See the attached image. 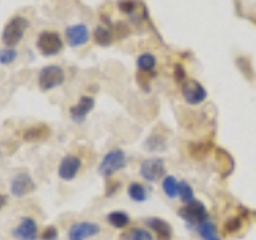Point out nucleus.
Listing matches in <instances>:
<instances>
[{"label": "nucleus", "instance_id": "nucleus-13", "mask_svg": "<svg viewBox=\"0 0 256 240\" xmlns=\"http://www.w3.org/2000/svg\"><path fill=\"white\" fill-rule=\"evenodd\" d=\"M93 108H94L93 96H82L76 106H72L69 109V116L76 124H82V122H85L86 116L93 110Z\"/></svg>", "mask_w": 256, "mask_h": 240}, {"label": "nucleus", "instance_id": "nucleus-19", "mask_svg": "<svg viewBox=\"0 0 256 240\" xmlns=\"http://www.w3.org/2000/svg\"><path fill=\"white\" fill-rule=\"evenodd\" d=\"M128 192V197H130L133 202H146L148 197H149V192H148V188H144L141 182H132L130 186L126 189Z\"/></svg>", "mask_w": 256, "mask_h": 240}, {"label": "nucleus", "instance_id": "nucleus-20", "mask_svg": "<svg viewBox=\"0 0 256 240\" xmlns=\"http://www.w3.org/2000/svg\"><path fill=\"white\" fill-rule=\"evenodd\" d=\"M136 64H138V69L140 72H144V74H152L157 66V60L154 54L150 53H142L138 56V60H136Z\"/></svg>", "mask_w": 256, "mask_h": 240}, {"label": "nucleus", "instance_id": "nucleus-15", "mask_svg": "<svg viewBox=\"0 0 256 240\" xmlns=\"http://www.w3.org/2000/svg\"><path fill=\"white\" fill-rule=\"evenodd\" d=\"M52 133V130L46 125L40 124V125H34L28 128V130L22 132V140L24 141H42L45 138H48Z\"/></svg>", "mask_w": 256, "mask_h": 240}, {"label": "nucleus", "instance_id": "nucleus-28", "mask_svg": "<svg viewBox=\"0 0 256 240\" xmlns=\"http://www.w3.org/2000/svg\"><path fill=\"white\" fill-rule=\"evenodd\" d=\"M237 66L242 70V74L248 78H253V69L250 66V61L245 60V58H238L237 60Z\"/></svg>", "mask_w": 256, "mask_h": 240}, {"label": "nucleus", "instance_id": "nucleus-1", "mask_svg": "<svg viewBox=\"0 0 256 240\" xmlns=\"http://www.w3.org/2000/svg\"><path fill=\"white\" fill-rule=\"evenodd\" d=\"M29 28V21L22 16H13V18L5 24L2 30V44L8 48H14L18 45L26 29Z\"/></svg>", "mask_w": 256, "mask_h": 240}, {"label": "nucleus", "instance_id": "nucleus-22", "mask_svg": "<svg viewBox=\"0 0 256 240\" xmlns=\"http://www.w3.org/2000/svg\"><path fill=\"white\" fill-rule=\"evenodd\" d=\"M122 240H156V237L149 229L136 228V229L125 232L122 236Z\"/></svg>", "mask_w": 256, "mask_h": 240}, {"label": "nucleus", "instance_id": "nucleus-11", "mask_svg": "<svg viewBox=\"0 0 256 240\" xmlns=\"http://www.w3.org/2000/svg\"><path fill=\"white\" fill-rule=\"evenodd\" d=\"M10 190L14 197H24L36 190V182L28 173H20L12 180Z\"/></svg>", "mask_w": 256, "mask_h": 240}, {"label": "nucleus", "instance_id": "nucleus-23", "mask_svg": "<svg viewBox=\"0 0 256 240\" xmlns=\"http://www.w3.org/2000/svg\"><path fill=\"white\" fill-rule=\"evenodd\" d=\"M180 198H181L182 204H190L192 200H196L194 189H192V186L188 181L180 182Z\"/></svg>", "mask_w": 256, "mask_h": 240}, {"label": "nucleus", "instance_id": "nucleus-14", "mask_svg": "<svg viewBox=\"0 0 256 240\" xmlns=\"http://www.w3.org/2000/svg\"><path fill=\"white\" fill-rule=\"evenodd\" d=\"M148 228L154 232L157 240H172V226L162 218H148L146 220Z\"/></svg>", "mask_w": 256, "mask_h": 240}, {"label": "nucleus", "instance_id": "nucleus-8", "mask_svg": "<svg viewBox=\"0 0 256 240\" xmlns=\"http://www.w3.org/2000/svg\"><path fill=\"white\" fill-rule=\"evenodd\" d=\"M100 232H101L100 224L92 222V221H78L69 228L68 238L69 240H86L90 237L98 236Z\"/></svg>", "mask_w": 256, "mask_h": 240}, {"label": "nucleus", "instance_id": "nucleus-9", "mask_svg": "<svg viewBox=\"0 0 256 240\" xmlns=\"http://www.w3.org/2000/svg\"><path fill=\"white\" fill-rule=\"evenodd\" d=\"M90 40V29H88L86 24L80 22L74 24V26H69L66 29V42L69 46L77 48V46H84L88 44Z\"/></svg>", "mask_w": 256, "mask_h": 240}, {"label": "nucleus", "instance_id": "nucleus-27", "mask_svg": "<svg viewBox=\"0 0 256 240\" xmlns=\"http://www.w3.org/2000/svg\"><path fill=\"white\" fill-rule=\"evenodd\" d=\"M16 58H18V52L14 48H4V50H0V64H4V66L14 62Z\"/></svg>", "mask_w": 256, "mask_h": 240}, {"label": "nucleus", "instance_id": "nucleus-16", "mask_svg": "<svg viewBox=\"0 0 256 240\" xmlns=\"http://www.w3.org/2000/svg\"><path fill=\"white\" fill-rule=\"evenodd\" d=\"M196 230L198 232V236L202 237L204 240H221L220 236H218V229H216L214 222H212L210 220L197 224Z\"/></svg>", "mask_w": 256, "mask_h": 240}, {"label": "nucleus", "instance_id": "nucleus-4", "mask_svg": "<svg viewBox=\"0 0 256 240\" xmlns=\"http://www.w3.org/2000/svg\"><path fill=\"white\" fill-rule=\"evenodd\" d=\"M64 82V70L56 64H48L38 72V86L44 92L53 90V88L62 85Z\"/></svg>", "mask_w": 256, "mask_h": 240}, {"label": "nucleus", "instance_id": "nucleus-24", "mask_svg": "<svg viewBox=\"0 0 256 240\" xmlns=\"http://www.w3.org/2000/svg\"><path fill=\"white\" fill-rule=\"evenodd\" d=\"M210 142H192L189 144V152L194 158H204L208 154Z\"/></svg>", "mask_w": 256, "mask_h": 240}, {"label": "nucleus", "instance_id": "nucleus-12", "mask_svg": "<svg viewBox=\"0 0 256 240\" xmlns=\"http://www.w3.org/2000/svg\"><path fill=\"white\" fill-rule=\"evenodd\" d=\"M13 237L18 240H37L38 238V228L37 222L26 216L20 221V224L13 229Z\"/></svg>", "mask_w": 256, "mask_h": 240}, {"label": "nucleus", "instance_id": "nucleus-3", "mask_svg": "<svg viewBox=\"0 0 256 240\" xmlns=\"http://www.w3.org/2000/svg\"><path fill=\"white\" fill-rule=\"evenodd\" d=\"M178 216L182 218L188 224H192L194 228L197 224L210 220L208 218L206 206L204 205V202H200V200H192L190 204H184L178 210Z\"/></svg>", "mask_w": 256, "mask_h": 240}, {"label": "nucleus", "instance_id": "nucleus-17", "mask_svg": "<svg viewBox=\"0 0 256 240\" xmlns=\"http://www.w3.org/2000/svg\"><path fill=\"white\" fill-rule=\"evenodd\" d=\"M108 222L116 229H125L130 226V216H128L126 212L116 210L108 214Z\"/></svg>", "mask_w": 256, "mask_h": 240}, {"label": "nucleus", "instance_id": "nucleus-7", "mask_svg": "<svg viewBox=\"0 0 256 240\" xmlns=\"http://www.w3.org/2000/svg\"><path fill=\"white\" fill-rule=\"evenodd\" d=\"M181 94L182 100L186 101L190 106H197V104H202L206 100V90L205 86L197 82V80H186L181 85Z\"/></svg>", "mask_w": 256, "mask_h": 240}, {"label": "nucleus", "instance_id": "nucleus-10", "mask_svg": "<svg viewBox=\"0 0 256 240\" xmlns=\"http://www.w3.org/2000/svg\"><path fill=\"white\" fill-rule=\"evenodd\" d=\"M80 168H82V160L77 156H66L62 157V160L60 162L58 166V176L62 181H72L78 174Z\"/></svg>", "mask_w": 256, "mask_h": 240}, {"label": "nucleus", "instance_id": "nucleus-2", "mask_svg": "<svg viewBox=\"0 0 256 240\" xmlns=\"http://www.w3.org/2000/svg\"><path fill=\"white\" fill-rule=\"evenodd\" d=\"M126 166V156L122 149H112L102 157L98 166V173L101 176H112L118 170Z\"/></svg>", "mask_w": 256, "mask_h": 240}, {"label": "nucleus", "instance_id": "nucleus-18", "mask_svg": "<svg viewBox=\"0 0 256 240\" xmlns=\"http://www.w3.org/2000/svg\"><path fill=\"white\" fill-rule=\"evenodd\" d=\"M162 189H164V194L168 198L180 197V182L173 174H166L162 180Z\"/></svg>", "mask_w": 256, "mask_h": 240}, {"label": "nucleus", "instance_id": "nucleus-33", "mask_svg": "<svg viewBox=\"0 0 256 240\" xmlns=\"http://www.w3.org/2000/svg\"><path fill=\"white\" fill-rule=\"evenodd\" d=\"M6 196H4V194H0V210H2V208L6 205Z\"/></svg>", "mask_w": 256, "mask_h": 240}, {"label": "nucleus", "instance_id": "nucleus-26", "mask_svg": "<svg viewBox=\"0 0 256 240\" xmlns=\"http://www.w3.org/2000/svg\"><path fill=\"white\" fill-rule=\"evenodd\" d=\"M242 218L240 216H232V218H229L226 222H224V232L226 234H236V232H238L240 229H242Z\"/></svg>", "mask_w": 256, "mask_h": 240}, {"label": "nucleus", "instance_id": "nucleus-32", "mask_svg": "<svg viewBox=\"0 0 256 240\" xmlns=\"http://www.w3.org/2000/svg\"><path fill=\"white\" fill-rule=\"evenodd\" d=\"M118 189H120V181H110V182H108V186H106V196L108 197L114 196Z\"/></svg>", "mask_w": 256, "mask_h": 240}, {"label": "nucleus", "instance_id": "nucleus-25", "mask_svg": "<svg viewBox=\"0 0 256 240\" xmlns=\"http://www.w3.org/2000/svg\"><path fill=\"white\" fill-rule=\"evenodd\" d=\"M146 148L150 150V152H157V150H164L166 148V142H165V138L162 136H156V134H150L148 141H146Z\"/></svg>", "mask_w": 256, "mask_h": 240}, {"label": "nucleus", "instance_id": "nucleus-6", "mask_svg": "<svg viewBox=\"0 0 256 240\" xmlns=\"http://www.w3.org/2000/svg\"><path fill=\"white\" fill-rule=\"evenodd\" d=\"M140 174L144 181L156 182L166 176V166L162 158H146L140 165Z\"/></svg>", "mask_w": 256, "mask_h": 240}, {"label": "nucleus", "instance_id": "nucleus-30", "mask_svg": "<svg viewBox=\"0 0 256 240\" xmlns=\"http://www.w3.org/2000/svg\"><path fill=\"white\" fill-rule=\"evenodd\" d=\"M58 229H56L54 226H48L44 229V232L40 234V238L42 240H58Z\"/></svg>", "mask_w": 256, "mask_h": 240}, {"label": "nucleus", "instance_id": "nucleus-21", "mask_svg": "<svg viewBox=\"0 0 256 240\" xmlns=\"http://www.w3.org/2000/svg\"><path fill=\"white\" fill-rule=\"evenodd\" d=\"M93 38H94V42L101 46H109L112 42H114V36H112L110 29L104 28V26H98L94 29Z\"/></svg>", "mask_w": 256, "mask_h": 240}, {"label": "nucleus", "instance_id": "nucleus-29", "mask_svg": "<svg viewBox=\"0 0 256 240\" xmlns=\"http://www.w3.org/2000/svg\"><path fill=\"white\" fill-rule=\"evenodd\" d=\"M136 4H138L136 0H120L118 8H120V12H124L126 14H132L136 10Z\"/></svg>", "mask_w": 256, "mask_h": 240}, {"label": "nucleus", "instance_id": "nucleus-5", "mask_svg": "<svg viewBox=\"0 0 256 240\" xmlns=\"http://www.w3.org/2000/svg\"><path fill=\"white\" fill-rule=\"evenodd\" d=\"M37 48L44 56H54L62 50V40L58 32L44 30L37 37Z\"/></svg>", "mask_w": 256, "mask_h": 240}, {"label": "nucleus", "instance_id": "nucleus-31", "mask_svg": "<svg viewBox=\"0 0 256 240\" xmlns=\"http://www.w3.org/2000/svg\"><path fill=\"white\" fill-rule=\"evenodd\" d=\"M174 80L181 85L186 82V70H184L182 64H176L174 66Z\"/></svg>", "mask_w": 256, "mask_h": 240}]
</instances>
